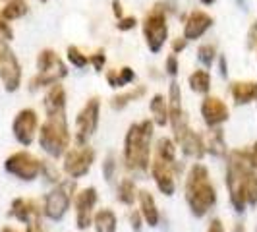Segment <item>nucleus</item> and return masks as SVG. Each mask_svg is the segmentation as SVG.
Masks as SVG:
<instances>
[{"mask_svg": "<svg viewBox=\"0 0 257 232\" xmlns=\"http://www.w3.org/2000/svg\"><path fill=\"white\" fill-rule=\"evenodd\" d=\"M37 132V112L31 108L20 110L14 120V136L22 145H31Z\"/></svg>", "mask_w": 257, "mask_h": 232, "instance_id": "nucleus-13", "label": "nucleus"}, {"mask_svg": "<svg viewBox=\"0 0 257 232\" xmlns=\"http://www.w3.org/2000/svg\"><path fill=\"white\" fill-rule=\"evenodd\" d=\"M134 77H136V74H134L132 68H122L118 77H116V87H122V85H126L130 81H134Z\"/></svg>", "mask_w": 257, "mask_h": 232, "instance_id": "nucleus-34", "label": "nucleus"}, {"mask_svg": "<svg viewBox=\"0 0 257 232\" xmlns=\"http://www.w3.org/2000/svg\"><path fill=\"white\" fill-rule=\"evenodd\" d=\"M151 174H153L157 188L165 193V195H172L174 193L176 184H174V172H172L170 165L159 161V159H155L153 163H151Z\"/></svg>", "mask_w": 257, "mask_h": 232, "instance_id": "nucleus-15", "label": "nucleus"}, {"mask_svg": "<svg viewBox=\"0 0 257 232\" xmlns=\"http://www.w3.org/2000/svg\"><path fill=\"white\" fill-rule=\"evenodd\" d=\"M114 168H116V163H114V157L110 155L106 161L103 163V174H104V178L110 182L112 178H114Z\"/></svg>", "mask_w": 257, "mask_h": 232, "instance_id": "nucleus-35", "label": "nucleus"}, {"mask_svg": "<svg viewBox=\"0 0 257 232\" xmlns=\"http://www.w3.org/2000/svg\"><path fill=\"white\" fill-rule=\"evenodd\" d=\"M167 70H168V74H170V76H176V74H178V62H176V56H168Z\"/></svg>", "mask_w": 257, "mask_h": 232, "instance_id": "nucleus-38", "label": "nucleus"}, {"mask_svg": "<svg viewBox=\"0 0 257 232\" xmlns=\"http://www.w3.org/2000/svg\"><path fill=\"white\" fill-rule=\"evenodd\" d=\"M220 74L226 76V58L224 56H220Z\"/></svg>", "mask_w": 257, "mask_h": 232, "instance_id": "nucleus-48", "label": "nucleus"}, {"mask_svg": "<svg viewBox=\"0 0 257 232\" xmlns=\"http://www.w3.org/2000/svg\"><path fill=\"white\" fill-rule=\"evenodd\" d=\"M207 232H224V224H222V220L220 219H213L209 222V228Z\"/></svg>", "mask_w": 257, "mask_h": 232, "instance_id": "nucleus-40", "label": "nucleus"}, {"mask_svg": "<svg viewBox=\"0 0 257 232\" xmlns=\"http://www.w3.org/2000/svg\"><path fill=\"white\" fill-rule=\"evenodd\" d=\"M116 72H108L106 74V79H108V83H110V87H116Z\"/></svg>", "mask_w": 257, "mask_h": 232, "instance_id": "nucleus-46", "label": "nucleus"}, {"mask_svg": "<svg viewBox=\"0 0 257 232\" xmlns=\"http://www.w3.org/2000/svg\"><path fill=\"white\" fill-rule=\"evenodd\" d=\"M104 60H106V58H104L103 52H97V54L91 58V62H93V66H95V70H97V72H101V70H103Z\"/></svg>", "mask_w": 257, "mask_h": 232, "instance_id": "nucleus-37", "label": "nucleus"}, {"mask_svg": "<svg viewBox=\"0 0 257 232\" xmlns=\"http://www.w3.org/2000/svg\"><path fill=\"white\" fill-rule=\"evenodd\" d=\"M136 18H124L120 24H118V29H122V31H128V29H134L136 27Z\"/></svg>", "mask_w": 257, "mask_h": 232, "instance_id": "nucleus-39", "label": "nucleus"}, {"mask_svg": "<svg viewBox=\"0 0 257 232\" xmlns=\"http://www.w3.org/2000/svg\"><path fill=\"white\" fill-rule=\"evenodd\" d=\"M249 161H251L253 170H257V143L253 145V149H251V153H249Z\"/></svg>", "mask_w": 257, "mask_h": 232, "instance_id": "nucleus-43", "label": "nucleus"}, {"mask_svg": "<svg viewBox=\"0 0 257 232\" xmlns=\"http://www.w3.org/2000/svg\"><path fill=\"white\" fill-rule=\"evenodd\" d=\"M12 215L22 222H29L33 217H39V211L33 201H27V199H16L12 205Z\"/></svg>", "mask_w": 257, "mask_h": 232, "instance_id": "nucleus-23", "label": "nucleus"}, {"mask_svg": "<svg viewBox=\"0 0 257 232\" xmlns=\"http://www.w3.org/2000/svg\"><path fill=\"white\" fill-rule=\"evenodd\" d=\"M97 203V190L85 188L76 193V224L79 230H85L93 222V209Z\"/></svg>", "mask_w": 257, "mask_h": 232, "instance_id": "nucleus-12", "label": "nucleus"}, {"mask_svg": "<svg viewBox=\"0 0 257 232\" xmlns=\"http://www.w3.org/2000/svg\"><path fill=\"white\" fill-rule=\"evenodd\" d=\"M37 66L39 76L31 79V87L33 89L39 87V85H56V81L68 74L66 66L62 64V60L52 51H49V49L39 54Z\"/></svg>", "mask_w": 257, "mask_h": 232, "instance_id": "nucleus-6", "label": "nucleus"}, {"mask_svg": "<svg viewBox=\"0 0 257 232\" xmlns=\"http://www.w3.org/2000/svg\"><path fill=\"white\" fill-rule=\"evenodd\" d=\"M95 161V151L89 145H79L70 151H66L64 157V172L70 178H81L89 172L91 165Z\"/></svg>", "mask_w": 257, "mask_h": 232, "instance_id": "nucleus-7", "label": "nucleus"}, {"mask_svg": "<svg viewBox=\"0 0 257 232\" xmlns=\"http://www.w3.org/2000/svg\"><path fill=\"white\" fill-rule=\"evenodd\" d=\"M27 4L24 0H10L4 8H2V18L4 20H18L22 16H26Z\"/></svg>", "mask_w": 257, "mask_h": 232, "instance_id": "nucleus-29", "label": "nucleus"}, {"mask_svg": "<svg viewBox=\"0 0 257 232\" xmlns=\"http://www.w3.org/2000/svg\"><path fill=\"white\" fill-rule=\"evenodd\" d=\"M14 37L12 29H10V26L4 22V20H0V41H10V39Z\"/></svg>", "mask_w": 257, "mask_h": 232, "instance_id": "nucleus-36", "label": "nucleus"}, {"mask_svg": "<svg viewBox=\"0 0 257 232\" xmlns=\"http://www.w3.org/2000/svg\"><path fill=\"white\" fill-rule=\"evenodd\" d=\"M186 201L195 217L207 215V211L217 201V192L209 180V170L199 163H195L190 168V174L186 180Z\"/></svg>", "mask_w": 257, "mask_h": 232, "instance_id": "nucleus-1", "label": "nucleus"}, {"mask_svg": "<svg viewBox=\"0 0 257 232\" xmlns=\"http://www.w3.org/2000/svg\"><path fill=\"white\" fill-rule=\"evenodd\" d=\"M142 213H138V211H136V213H132V217H130V220H132V226H134V228H136V232H140V228H142V224H140V222H142Z\"/></svg>", "mask_w": 257, "mask_h": 232, "instance_id": "nucleus-42", "label": "nucleus"}, {"mask_svg": "<svg viewBox=\"0 0 257 232\" xmlns=\"http://www.w3.org/2000/svg\"><path fill=\"white\" fill-rule=\"evenodd\" d=\"M112 8H114L116 18H122V6H120V2H118V0H114V2H112Z\"/></svg>", "mask_w": 257, "mask_h": 232, "instance_id": "nucleus-45", "label": "nucleus"}, {"mask_svg": "<svg viewBox=\"0 0 257 232\" xmlns=\"http://www.w3.org/2000/svg\"><path fill=\"white\" fill-rule=\"evenodd\" d=\"M244 193H245V203H247V205H257V172L255 170H251V172L245 176Z\"/></svg>", "mask_w": 257, "mask_h": 232, "instance_id": "nucleus-30", "label": "nucleus"}, {"mask_svg": "<svg viewBox=\"0 0 257 232\" xmlns=\"http://www.w3.org/2000/svg\"><path fill=\"white\" fill-rule=\"evenodd\" d=\"M0 77L4 81L6 91H16L20 87L22 70H20L16 54L6 45H0Z\"/></svg>", "mask_w": 257, "mask_h": 232, "instance_id": "nucleus-11", "label": "nucleus"}, {"mask_svg": "<svg viewBox=\"0 0 257 232\" xmlns=\"http://www.w3.org/2000/svg\"><path fill=\"white\" fill-rule=\"evenodd\" d=\"M143 33L147 39V45L153 52H159L165 45L167 39V20L161 8H155L151 14H147L145 24H143Z\"/></svg>", "mask_w": 257, "mask_h": 232, "instance_id": "nucleus-10", "label": "nucleus"}, {"mask_svg": "<svg viewBox=\"0 0 257 232\" xmlns=\"http://www.w3.org/2000/svg\"><path fill=\"white\" fill-rule=\"evenodd\" d=\"M26 232H43V228H41V222H39V217H33V219L27 222V230Z\"/></svg>", "mask_w": 257, "mask_h": 232, "instance_id": "nucleus-41", "label": "nucleus"}, {"mask_svg": "<svg viewBox=\"0 0 257 232\" xmlns=\"http://www.w3.org/2000/svg\"><path fill=\"white\" fill-rule=\"evenodd\" d=\"M253 170L249 153L245 151H232L228 157V167H226V186L230 193V203L236 213H242L245 209V176Z\"/></svg>", "mask_w": 257, "mask_h": 232, "instance_id": "nucleus-3", "label": "nucleus"}, {"mask_svg": "<svg viewBox=\"0 0 257 232\" xmlns=\"http://www.w3.org/2000/svg\"><path fill=\"white\" fill-rule=\"evenodd\" d=\"M207 151L215 157H224L226 155V143H224V136H222V130L217 128L213 130L207 138Z\"/></svg>", "mask_w": 257, "mask_h": 232, "instance_id": "nucleus-25", "label": "nucleus"}, {"mask_svg": "<svg viewBox=\"0 0 257 232\" xmlns=\"http://www.w3.org/2000/svg\"><path fill=\"white\" fill-rule=\"evenodd\" d=\"M157 159L163 161V163H167V165H170V167H176V165H174V163H176V147H174L172 140L161 138V140L157 142Z\"/></svg>", "mask_w": 257, "mask_h": 232, "instance_id": "nucleus-24", "label": "nucleus"}, {"mask_svg": "<svg viewBox=\"0 0 257 232\" xmlns=\"http://www.w3.org/2000/svg\"><path fill=\"white\" fill-rule=\"evenodd\" d=\"M39 143L41 147L51 155V157H60L70 145V130L66 124V116H51L43 126L39 134Z\"/></svg>", "mask_w": 257, "mask_h": 232, "instance_id": "nucleus-4", "label": "nucleus"}, {"mask_svg": "<svg viewBox=\"0 0 257 232\" xmlns=\"http://www.w3.org/2000/svg\"><path fill=\"white\" fill-rule=\"evenodd\" d=\"M143 93H145V87H143V85H140L138 89L128 91V93H124V95H120V97H114V99H112V108H124L130 101L140 99Z\"/></svg>", "mask_w": 257, "mask_h": 232, "instance_id": "nucleus-31", "label": "nucleus"}, {"mask_svg": "<svg viewBox=\"0 0 257 232\" xmlns=\"http://www.w3.org/2000/svg\"><path fill=\"white\" fill-rule=\"evenodd\" d=\"M190 87L195 93H207L211 87V77L205 70H195L192 76H190Z\"/></svg>", "mask_w": 257, "mask_h": 232, "instance_id": "nucleus-28", "label": "nucleus"}, {"mask_svg": "<svg viewBox=\"0 0 257 232\" xmlns=\"http://www.w3.org/2000/svg\"><path fill=\"white\" fill-rule=\"evenodd\" d=\"M2 232H18V230H14V228H10V226H6V228H2Z\"/></svg>", "mask_w": 257, "mask_h": 232, "instance_id": "nucleus-50", "label": "nucleus"}, {"mask_svg": "<svg viewBox=\"0 0 257 232\" xmlns=\"http://www.w3.org/2000/svg\"><path fill=\"white\" fill-rule=\"evenodd\" d=\"M99 124V99H89L76 118V142L85 145Z\"/></svg>", "mask_w": 257, "mask_h": 232, "instance_id": "nucleus-9", "label": "nucleus"}, {"mask_svg": "<svg viewBox=\"0 0 257 232\" xmlns=\"http://www.w3.org/2000/svg\"><path fill=\"white\" fill-rule=\"evenodd\" d=\"M6 170L22 180H33L43 170V163L31 153L20 151V153H14L12 157L6 159Z\"/></svg>", "mask_w": 257, "mask_h": 232, "instance_id": "nucleus-8", "label": "nucleus"}, {"mask_svg": "<svg viewBox=\"0 0 257 232\" xmlns=\"http://www.w3.org/2000/svg\"><path fill=\"white\" fill-rule=\"evenodd\" d=\"M138 199H140V213H142L143 220L149 224V226H157L159 224V209L155 203V197L151 195V192L142 190L138 192Z\"/></svg>", "mask_w": 257, "mask_h": 232, "instance_id": "nucleus-20", "label": "nucleus"}, {"mask_svg": "<svg viewBox=\"0 0 257 232\" xmlns=\"http://www.w3.org/2000/svg\"><path fill=\"white\" fill-rule=\"evenodd\" d=\"M211 24H213V20L205 12H192L188 22H186V29H184L186 41L188 39H199L211 27Z\"/></svg>", "mask_w": 257, "mask_h": 232, "instance_id": "nucleus-17", "label": "nucleus"}, {"mask_svg": "<svg viewBox=\"0 0 257 232\" xmlns=\"http://www.w3.org/2000/svg\"><path fill=\"white\" fill-rule=\"evenodd\" d=\"M138 199V190H136V184L130 178H124L118 186V201L124 203V205H134V201Z\"/></svg>", "mask_w": 257, "mask_h": 232, "instance_id": "nucleus-26", "label": "nucleus"}, {"mask_svg": "<svg viewBox=\"0 0 257 232\" xmlns=\"http://www.w3.org/2000/svg\"><path fill=\"white\" fill-rule=\"evenodd\" d=\"M201 114H203V120H205L207 126L215 128V126H219L220 122H224L228 118V108L217 97H207L203 104H201Z\"/></svg>", "mask_w": 257, "mask_h": 232, "instance_id": "nucleus-16", "label": "nucleus"}, {"mask_svg": "<svg viewBox=\"0 0 257 232\" xmlns=\"http://www.w3.org/2000/svg\"><path fill=\"white\" fill-rule=\"evenodd\" d=\"M76 190V184L72 180L60 182L51 193H47L45 197V207L43 213L52 220H60L68 213L70 203H72V195Z\"/></svg>", "mask_w": 257, "mask_h": 232, "instance_id": "nucleus-5", "label": "nucleus"}, {"mask_svg": "<svg viewBox=\"0 0 257 232\" xmlns=\"http://www.w3.org/2000/svg\"><path fill=\"white\" fill-rule=\"evenodd\" d=\"M151 138H153V122L143 120L140 124H132L126 134L124 159L128 168L147 170L149 155H151Z\"/></svg>", "mask_w": 257, "mask_h": 232, "instance_id": "nucleus-2", "label": "nucleus"}, {"mask_svg": "<svg viewBox=\"0 0 257 232\" xmlns=\"http://www.w3.org/2000/svg\"><path fill=\"white\" fill-rule=\"evenodd\" d=\"M178 142L182 145V151L188 155V157H192V159H201L205 155V145L201 142V138L190 128L178 138Z\"/></svg>", "mask_w": 257, "mask_h": 232, "instance_id": "nucleus-19", "label": "nucleus"}, {"mask_svg": "<svg viewBox=\"0 0 257 232\" xmlns=\"http://www.w3.org/2000/svg\"><path fill=\"white\" fill-rule=\"evenodd\" d=\"M68 60L76 66V68H83V66L87 64V56H83L76 47H70L68 49Z\"/></svg>", "mask_w": 257, "mask_h": 232, "instance_id": "nucleus-33", "label": "nucleus"}, {"mask_svg": "<svg viewBox=\"0 0 257 232\" xmlns=\"http://www.w3.org/2000/svg\"><path fill=\"white\" fill-rule=\"evenodd\" d=\"M172 49L178 52V51H184L186 49V39H180V41H174L172 43Z\"/></svg>", "mask_w": 257, "mask_h": 232, "instance_id": "nucleus-44", "label": "nucleus"}, {"mask_svg": "<svg viewBox=\"0 0 257 232\" xmlns=\"http://www.w3.org/2000/svg\"><path fill=\"white\" fill-rule=\"evenodd\" d=\"M234 232H245L244 224H242V222H236V226H234Z\"/></svg>", "mask_w": 257, "mask_h": 232, "instance_id": "nucleus-49", "label": "nucleus"}, {"mask_svg": "<svg viewBox=\"0 0 257 232\" xmlns=\"http://www.w3.org/2000/svg\"><path fill=\"white\" fill-rule=\"evenodd\" d=\"M201 2H203V4H213L215 0H201Z\"/></svg>", "mask_w": 257, "mask_h": 232, "instance_id": "nucleus-51", "label": "nucleus"}, {"mask_svg": "<svg viewBox=\"0 0 257 232\" xmlns=\"http://www.w3.org/2000/svg\"><path fill=\"white\" fill-rule=\"evenodd\" d=\"M255 33H257V26L251 27V33H249V49H253V43H255Z\"/></svg>", "mask_w": 257, "mask_h": 232, "instance_id": "nucleus-47", "label": "nucleus"}, {"mask_svg": "<svg viewBox=\"0 0 257 232\" xmlns=\"http://www.w3.org/2000/svg\"><path fill=\"white\" fill-rule=\"evenodd\" d=\"M151 112H153L155 124L159 126H165L168 124V108L165 104V97L163 95H155L153 101H151Z\"/></svg>", "mask_w": 257, "mask_h": 232, "instance_id": "nucleus-27", "label": "nucleus"}, {"mask_svg": "<svg viewBox=\"0 0 257 232\" xmlns=\"http://www.w3.org/2000/svg\"><path fill=\"white\" fill-rule=\"evenodd\" d=\"M168 116H170V122H172V130H174V136L176 140L180 138L182 134L188 130V122L182 114V93L180 85L176 81L170 83V101H168Z\"/></svg>", "mask_w": 257, "mask_h": 232, "instance_id": "nucleus-14", "label": "nucleus"}, {"mask_svg": "<svg viewBox=\"0 0 257 232\" xmlns=\"http://www.w3.org/2000/svg\"><path fill=\"white\" fill-rule=\"evenodd\" d=\"M197 54H199V60H201V64L207 66V68L213 64V60H215V49H213L211 45H203V47H199Z\"/></svg>", "mask_w": 257, "mask_h": 232, "instance_id": "nucleus-32", "label": "nucleus"}, {"mask_svg": "<svg viewBox=\"0 0 257 232\" xmlns=\"http://www.w3.org/2000/svg\"><path fill=\"white\" fill-rule=\"evenodd\" d=\"M116 215L110 209H101L93 215L95 232H116Z\"/></svg>", "mask_w": 257, "mask_h": 232, "instance_id": "nucleus-21", "label": "nucleus"}, {"mask_svg": "<svg viewBox=\"0 0 257 232\" xmlns=\"http://www.w3.org/2000/svg\"><path fill=\"white\" fill-rule=\"evenodd\" d=\"M64 106H66V95L62 85H52L51 91L45 95V110L49 118L51 116H60L64 114Z\"/></svg>", "mask_w": 257, "mask_h": 232, "instance_id": "nucleus-18", "label": "nucleus"}, {"mask_svg": "<svg viewBox=\"0 0 257 232\" xmlns=\"http://www.w3.org/2000/svg\"><path fill=\"white\" fill-rule=\"evenodd\" d=\"M232 95L236 99V103H249L257 99V83H251V81H238L232 85Z\"/></svg>", "mask_w": 257, "mask_h": 232, "instance_id": "nucleus-22", "label": "nucleus"}]
</instances>
